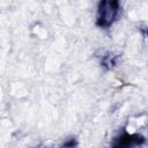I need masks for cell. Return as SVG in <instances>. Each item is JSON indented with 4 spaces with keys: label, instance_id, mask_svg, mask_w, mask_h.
I'll return each mask as SVG.
<instances>
[{
    "label": "cell",
    "instance_id": "1",
    "mask_svg": "<svg viewBox=\"0 0 148 148\" xmlns=\"http://www.w3.org/2000/svg\"><path fill=\"white\" fill-rule=\"evenodd\" d=\"M101 8V16L99 20H102V25H108L112 22V20L116 16V12H117V3L114 2H103Z\"/></svg>",
    "mask_w": 148,
    "mask_h": 148
}]
</instances>
